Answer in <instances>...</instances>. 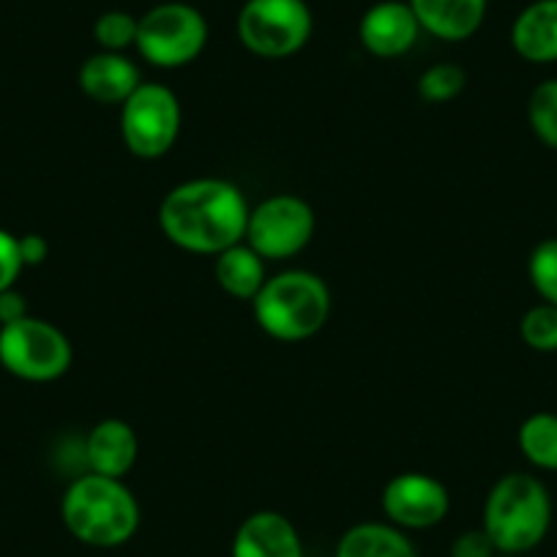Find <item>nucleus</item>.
Here are the masks:
<instances>
[{"label": "nucleus", "instance_id": "a878e982", "mask_svg": "<svg viewBox=\"0 0 557 557\" xmlns=\"http://www.w3.org/2000/svg\"><path fill=\"white\" fill-rule=\"evenodd\" d=\"M500 552L495 549L492 539L486 535L484 528H473V530H465L454 539L451 544V557H495Z\"/></svg>", "mask_w": 557, "mask_h": 557}, {"label": "nucleus", "instance_id": "4468645a", "mask_svg": "<svg viewBox=\"0 0 557 557\" xmlns=\"http://www.w3.org/2000/svg\"><path fill=\"white\" fill-rule=\"evenodd\" d=\"M139 454L137 432L123 418H104L85 441V462L90 473L110 475V479H123L134 468Z\"/></svg>", "mask_w": 557, "mask_h": 557}, {"label": "nucleus", "instance_id": "423d86ee", "mask_svg": "<svg viewBox=\"0 0 557 557\" xmlns=\"http://www.w3.org/2000/svg\"><path fill=\"white\" fill-rule=\"evenodd\" d=\"M208 45V20L191 3L170 0L148 9L137 25V52L157 69H184Z\"/></svg>", "mask_w": 557, "mask_h": 557}, {"label": "nucleus", "instance_id": "ddd939ff", "mask_svg": "<svg viewBox=\"0 0 557 557\" xmlns=\"http://www.w3.org/2000/svg\"><path fill=\"white\" fill-rule=\"evenodd\" d=\"M233 557H304V544L285 513L255 511L235 530Z\"/></svg>", "mask_w": 557, "mask_h": 557}, {"label": "nucleus", "instance_id": "6e6552de", "mask_svg": "<svg viewBox=\"0 0 557 557\" xmlns=\"http://www.w3.org/2000/svg\"><path fill=\"white\" fill-rule=\"evenodd\" d=\"M74 361L69 336L41 318H23L0 325V367L28 383H52Z\"/></svg>", "mask_w": 557, "mask_h": 557}, {"label": "nucleus", "instance_id": "9b49d317", "mask_svg": "<svg viewBox=\"0 0 557 557\" xmlns=\"http://www.w3.org/2000/svg\"><path fill=\"white\" fill-rule=\"evenodd\" d=\"M421 36L416 14H412L407 0H380L372 9H367L358 23V39L363 50L374 58H401L416 47Z\"/></svg>", "mask_w": 557, "mask_h": 557}, {"label": "nucleus", "instance_id": "bb28decb", "mask_svg": "<svg viewBox=\"0 0 557 557\" xmlns=\"http://www.w3.org/2000/svg\"><path fill=\"white\" fill-rule=\"evenodd\" d=\"M17 240H20V257H23L25 268L41 265V262L50 257V244H47L45 235L28 233V235H20Z\"/></svg>", "mask_w": 557, "mask_h": 557}, {"label": "nucleus", "instance_id": "7ed1b4c3", "mask_svg": "<svg viewBox=\"0 0 557 557\" xmlns=\"http://www.w3.org/2000/svg\"><path fill=\"white\" fill-rule=\"evenodd\" d=\"M255 320L276 342H307L325 329L331 318V290L325 278L304 268L273 273L257 293Z\"/></svg>", "mask_w": 557, "mask_h": 557}, {"label": "nucleus", "instance_id": "dca6fc26", "mask_svg": "<svg viewBox=\"0 0 557 557\" xmlns=\"http://www.w3.org/2000/svg\"><path fill=\"white\" fill-rule=\"evenodd\" d=\"M511 47L528 63H557V0H533L517 14Z\"/></svg>", "mask_w": 557, "mask_h": 557}, {"label": "nucleus", "instance_id": "20e7f679", "mask_svg": "<svg viewBox=\"0 0 557 557\" xmlns=\"http://www.w3.org/2000/svg\"><path fill=\"white\" fill-rule=\"evenodd\" d=\"M552 497L544 481L530 473H506L492 484L484 503L486 535L500 555H524L546 539Z\"/></svg>", "mask_w": 557, "mask_h": 557}, {"label": "nucleus", "instance_id": "9d476101", "mask_svg": "<svg viewBox=\"0 0 557 557\" xmlns=\"http://www.w3.org/2000/svg\"><path fill=\"white\" fill-rule=\"evenodd\" d=\"M385 519L399 530H426L441 524L451 508L446 484L430 473H399L383 486Z\"/></svg>", "mask_w": 557, "mask_h": 557}, {"label": "nucleus", "instance_id": "1a4fd4ad", "mask_svg": "<svg viewBox=\"0 0 557 557\" xmlns=\"http://www.w3.org/2000/svg\"><path fill=\"white\" fill-rule=\"evenodd\" d=\"M314 208L298 195H271L249 208L244 240L262 260H290L314 238Z\"/></svg>", "mask_w": 557, "mask_h": 557}, {"label": "nucleus", "instance_id": "b1692460", "mask_svg": "<svg viewBox=\"0 0 557 557\" xmlns=\"http://www.w3.org/2000/svg\"><path fill=\"white\" fill-rule=\"evenodd\" d=\"M528 276L544 304L557 307V238H546L530 251Z\"/></svg>", "mask_w": 557, "mask_h": 557}, {"label": "nucleus", "instance_id": "2eb2a0df", "mask_svg": "<svg viewBox=\"0 0 557 557\" xmlns=\"http://www.w3.org/2000/svg\"><path fill=\"white\" fill-rule=\"evenodd\" d=\"M421 30L441 41H465L484 25L490 0H407Z\"/></svg>", "mask_w": 557, "mask_h": 557}, {"label": "nucleus", "instance_id": "f8f14e48", "mask_svg": "<svg viewBox=\"0 0 557 557\" xmlns=\"http://www.w3.org/2000/svg\"><path fill=\"white\" fill-rule=\"evenodd\" d=\"M77 85L96 104H123L143 85V74L126 52L99 50L83 61Z\"/></svg>", "mask_w": 557, "mask_h": 557}, {"label": "nucleus", "instance_id": "a211bd4d", "mask_svg": "<svg viewBox=\"0 0 557 557\" xmlns=\"http://www.w3.org/2000/svg\"><path fill=\"white\" fill-rule=\"evenodd\" d=\"M336 557H418L416 546L391 522L352 524L336 544Z\"/></svg>", "mask_w": 557, "mask_h": 557}, {"label": "nucleus", "instance_id": "5701e85b", "mask_svg": "<svg viewBox=\"0 0 557 557\" xmlns=\"http://www.w3.org/2000/svg\"><path fill=\"white\" fill-rule=\"evenodd\" d=\"M137 25L139 17L121 12V9H110V12L96 17L94 39L96 45H99V50L126 52L128 47L137 45Z\"/></svg>", "mask_w": 557, "mask_h": 557}, {"label": "nucleus", "instance_id": "c85d7f7f", "mask_svg": "<svg viewBox=\"0 0 557 557\" xmlns=\"http://www.w3.org/2000/svg\"><path fill=\"white\" fill-rule=\"evenodd\" d=\"M495 557H513V555H495Z\"/></svg>", "mask_w": 557, "mask_h": 557}, {"label": "nucleus", "instance_id": "4be33fe9", "mask_svg": "<svg viewBox=\"0 0 557 557\" xmlns=\"http://www.w3.org/2000/svg\"><path fill=\"white\" fill-rule=\"evenodd\" d=\"M519 336L535 352H557V307L535 304L519 320Z\"/></svg>", "mask_w": 557, "mask_h": 557}, {"label": "nucleus", "instance_id": "f3484780", "mask_svg": "<svg viewBox=\"0 0 557 557\" xmlns=\"http://www.w3.org/2000/svg\"><path fill=\"white\" fill-rule=\"evenodd\" d=\"M213 276H216V285L230 298L255 301V296L262 290L268 278L265 260L246 240H240V244L230 246V249L219 251L213 257Z\"/></svg>", "mask_w": 557, "mask_h": 557}, {"label": "nucleus", "instance_id": "393cba45", "mask_svg": "<svg viewBox=\"0 0 557 557\" xmlns=\"http://www.w3.org/2000/svg\"><path fill=\"white\" fill-rule=\"evenodd\" d=\"M23 257H20V240L9 230H0V293L14 287L23 273Z\"/></svg>", "mask_w": 557, "mask_h": 557}, {"label": "nucleus", "instance_id": "412c9836", "mask_svg": "<svg viewBox=\"0 0 557 557\" xmlns=\"http://www.w3.org/2000/svg\"><path fill=\"white\" fill-rule=\"evenodd\" d=\"M468 85V72L459 63H435L418 77V96L426 104H446Z\"/></svg>", "mask_w": 557, "mask_h": 557}, {"label": "nucleus", "instance_id": "6ab92c4d", "mask_svg": "<svg viewBox=\"0 0 557 557\" xmlns=\"http://www.w3.org/2000/svg\"><path fill=\"white\" fill-rule=\"evenodd\" d=\"M519 451L533 468L557 473V412H533L519 426Z\"/></svg>", "mask_w": 557, "mask_h": 557}, {"label": "nucleus", "instance_id": "39448f33", "mask_svg": "<svg viewBox=\"0 0 557 557\" xmlns=\"http://www.w3.org/2000/svg\"><path fill=\"white\" fill-rule=\"evenodd\" d=\"M235 30L251 55L285 61L312 39V9L307 0H246L235 20Z\"/></svg>", "mask_w": 557, "mask_h": 557}, {"label": "nucleus", "instance_id": "f03ea898", "mask_svg": "<svg viewBox=\"0 0 557 557\" xmlns=\"http://www.w3.org/2000/svg\"><path fill=\"white\" fill-rule=\"evenodd\" d=\"M61 517L79 544L112 549L139 528V503L123 479L88 473L69 484L61 500Z\"/></svg>", "mask_w": 557, "mask_h": 557}, {"label": "nucleus", "instance_id": "0eeeda50", "mask_svg": "<svg viewBox=\"0 0 557 557\" xmlns=\"http://www.w3.org/2000/svg\"><path fill=\"white\" fill-rule=\"evenodd\" d=\"M181 101L173 88L162 83H143L121 104V139L137 159H162L178 143Z\"/></svg>", "mask_w": 557, "mask_h": 557}, {"label": "nucleus", "instance_id": "f257e3e1", "mask_svg": "<svg viewBox=\"0 0 557 557\" xmlns=\"http://www.w3.org/2000/svg\"><path fill=\"white\" fill-rule=\"evenodd\" d=\"M249 208L233 181L189 178L159 202V230L178 249L216 257L244 240Z\"/></svg>", "mask_w": 557, "mask_h": 557}, {"label": "nucleus", "instance_id": "cd10ccee", "mask_svg": "<svg viewBox=\"0 0 557 557\" xmlns=\"http://www.w3.org/2000/svg\"><path fill=\"white\" fill-rule=\"evenodd\" d=\"M23 318H28V304H25L23 293H17L14 287L0 293V325L17 323Z\"/></svg>", "mask_w": 557, "mask_h": 557}, {"label": "nucleus", "instance_id": "aec40b11", "mask_svg": "<svg viewBox=\"0 0 557 557\" xmlns=\"http://www.w3.org/2000/svg\"><path fill=\"white\" fill-rule=\"evenodd\" d=\"M528 123L541 146L557 151V77L544 79L530 90Z\"/></svg>", "mask_w": 557, "mask_h": 557}]
</instances>
